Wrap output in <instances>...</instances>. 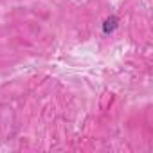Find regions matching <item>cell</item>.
Segmentation results:
<instances>
[{"label":"cell","mask_w":153,"mask_h":153,"mask_svg":"<svg viewBox=\"0 0 153 153\" xmlns=\"http://www.w3.org/2000/svg\"><path fill=\"white\" fill-rule=\"evenodd\" d=\"M115 27H117V18H115V16L108 18V20L105 22V25H103V29H105V33H106V34H108V33H112Z\"/></svg>","instance_id":"6da1fadb"}]
</instances>
